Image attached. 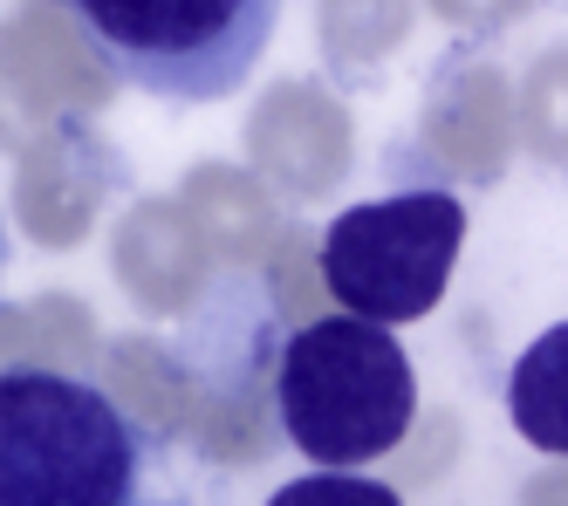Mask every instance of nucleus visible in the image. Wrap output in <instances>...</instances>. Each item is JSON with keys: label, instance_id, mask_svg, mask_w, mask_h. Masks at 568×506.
<instances>
[{"label": "nucleus", "instance_id": "nucleus-6", "mask_svg": "<svg viewBox=\"0 0 568 506\" xmlns=\"http://www.w3.org/2000/svg\"><path fill=\"white\" fill-rule=\"evenodd\" d=\"M0 267H8V233H0Z\"/></svg>", "mask_w": 568, "mask_h": 506}, {"label": "nucleus", "instance_id": "nucleus-3", "mask_svg": "<svg viewBox=\"0 0 568 506\" xmlns=\"http://www.w3.org/2000/svg\"><path fill=\"white\" fill-rule=\"evenodd\" d=\"M288 0H69L97 55L144 97L220 103L267 55Z\"/></svg>", "mask_w": 568, "mask_h": 506}, {"label": "nucleus", "instance_id": "nucleus-4", "mask_svg": "<svg viewBox=\"0 0 568 506\" xmlns=\"http://www.w3.org/2000/svg\"><path fill=\"white\" fill-rule=\"evenodd\" d=\"M459 246H466V205L445 185L390 192L336 213V226L322 233V281L349 315L397 328L445 302Z\"/></svg>", "mask_w": 568, "mask_h": 506}, {"label": "nucleus", "instance_id": "nucleus-5", "mask_svg": "<svg viewBox=\"0 0 568 506\" xmlns=\"http://www.w3.org/2000/svg\"><path fill=\"white\" fill-rule=\"evenodd\" d=\"M267 506H404L397 486L384 479H363V473H302L288 479Z\"/></svg>", "mask_w": 568, "mask_h": 506}, {"label": "nucleus", "instance_id": "nucleus-1", "mask_svg": "<svg viewBox=\"0 0 568 506\" xmlns=\"http://www.w3.org/2000/svg\"><path fill=\"white\" fill-rule=\"evenodd\" d=\"M274 411L288 445L315 458V473H363L412 432L418 370L390 328L363 315H322L281 343Z\"/></svg>", "mask_w": 568, "mask_h": 506}, {"label": "nucleus", "instance_id": "nucleus-2", "mask_svg": "<svg viewBox=\"0 0 568 506\" xmlns=\"http://www.w3.org/2000/svg\"><path fill=\"white\" fill-rule=\"evenodd\" d=\"M151 445L69 370H0V506H138Z\"/></svg>", "mask_w": 568, "mask_h": 506}]
</instances>
